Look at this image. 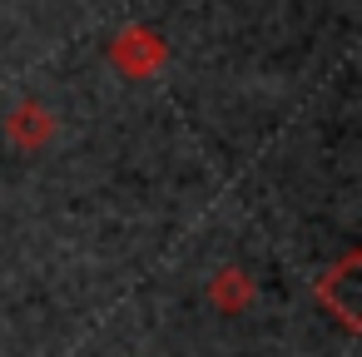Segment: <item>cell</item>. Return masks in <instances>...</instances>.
Listing matches in <instances>:
<instances>
[{
	"label": "cell",
	"mask_w": 362,
	"mask_h": 357,
	"mask_svg": "<svg viewBox=\"0 0 362 357\" xmlns=\"http://www.w3.org/2000/svg\"><path fill=\"white\" fill-rule=\"evenodd\" d=\"M110 65L124 75V80H154L164 65H169V45L159 30L149 25H124L115 40H110Z\"/></svg>",
	"instance_id": "1"
},
{
	"label": "cell",
	"mask_w": 362,
	"mask_h": 357,
	"mask_svg": "<svg viewBox=\"0 0 362 357\" xmlns=\"http://www.w3.org/2000/svg\"><path fill=\"white\" fill-rule=\"evenodd\" d=\"M55 110L45 105V100H21L11 115H6V139L21 149V154H35V149H45L50 139H55Z\"/></svg>",
	"instance_id": "2"
},
{
	"label": "cell",
	"mask_w": 362,
	"mask_h": 357,
	"mask_svg": "<svg viewBox=\"0 0 362 357\" xmlns=\"http://www.w3.org/2000/svg\"><path fill=\"white\" fill-rule=\"evenodd\" d=\"M204 293H209V308L214 312H223V317H238V312H248L253 308V298H258V283H253V273L248 268H238V263H223L209 283H204Z\"/></svg>",
	"instance_id": "3"
},
{
	"label": "cell",
	"mask_w": 362,
	"mask_h": 357,
	"mask_svg": "<svg viewBox=\"0 0 362 357\" xmlns=\"http://www.w3.org/2000/svg\"><path fill=\"white\" fill-rule=\"evenodd\" d=\"M352 273H357V253H347L332 273L317 278V303H322L347 332H357V303H352V288H357V283H352Z\"/></svg>",
	"instance_id": "4"
}]
</instances>
